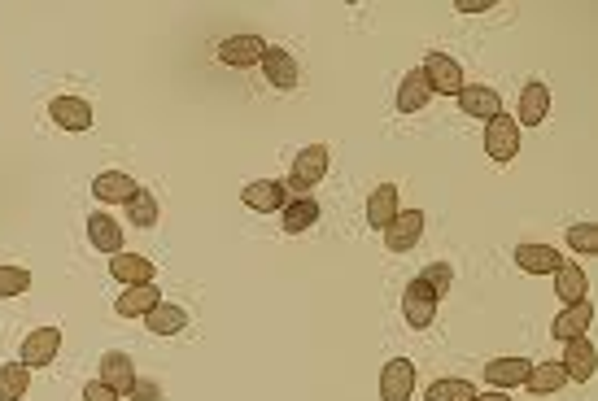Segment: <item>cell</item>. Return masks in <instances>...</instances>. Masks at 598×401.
I'll list each match as a JSON object with an SVG mask.
<instances>
[{"instance_id":"6da1fadb","label":"cell","mask_w":598,"mask_h":401,"mask_svg":"<svg viewBox=\"0 0 598 401\" xmlns=\"http://www.w3.org/2000/svg\"><path fill=\"white\" fill-rule=\"evenodd\" d=\"M332 166V153L328 144H310V149H302L293 157V175H289V192L293 197H306V192H315V184L328 175Z\"/></svg>"},{"instance_id":"7a4b0ae2","label":"cell","mask_w":598,"mask_h":401,"mask_svg":"<svg viewBox=\"0 0 598 401\" xmlns=\"http://www.w3.org/2000/svg\"><path fill=\"white\" fill-rule=\"evenodd\" d=\"M437 301H441V297L424 284V279H411V284H406V293H402V319H406V327H411V332H424V327H433Z\"/></svg>"},{"instance_id":"3957f363","label":"cell","mask_w":598,"mask_h":401,"mask_svg":"<svg viewBox=\"0 0 598 401\" xmlns=\"http://www.w3.org/2000/svg\"><path fill=\"white\" fill-rule=\"evenodd\" d=\"M485 153H489V162H498V166H507L511 157L520 153V123L516 118H507V114L489 118L485 123Z\"/></svg>"},{"instance_id":"277c9868","label":"cell","mask_w":598,"mask_h":401,"mask_svg":"<svg viewBox=\"0 0 598 401\" xmlns=\"http://www.w3.org/2000/svg\"><path fill=\"white\" fill-rule=\"evenodd\" d=\"M415 384H420L415 362L411 358H389L385 371H380V401H411Z\"/></svg>"},{"instance_id":"5b68a950","label":"cell","mask_w":598,"mask_h":401,"mask_svg":"<svg viewBox=\"0 0 598 401\" xmlns=\"http://www.w3.org/2000/svg\"><path fill=\"white\" fill-rule=\"evenodd\" d=\"M97 380H101L105 388H114L118 397H127V393H136V388H140L136 362H131L123 349H110V354L101 358V375H97Z\"/></svg>"},{"instance_id":"8992f818","label":"cell","mask_w":598,"mask_h":401,"mask_svg":"<svg viewBox=\"0 0 598 401\" xmlns=\"http://www.w3.org/2000/svg\"><path fill=\"white\" fill-rule=\"evenodd\" d=\"M420 70H424V79H428V88H433V92H441V96H459V88H463V70H459V62H454L450 53H428Z\"/></svg>"},{"instance_id":"52a82bcc","label":"cell","mask_w":598,"mask_h":401,"mask_svg":"<svg viewBox=\"0 0 598 401\" xmlns=\"http://www.w3.org/2000/svg\"><path fill=\"white\" fill-rule=\"evenodd\" d=\"M57 349H62V327H35V332L22 340L18 362L22 367H49L57 358Z\"/></svg>"},{"instance_id":"ba28073f","label":"cell","mask_w":598,"mask_h":401,"mask_svg":"<svg viewBox=\"0 0 598 401\" xmlns=\"http://www.w3.org/2000/svg\"><path fill=\"white\" fill-rule=\"evenodd\" d=\"M564 375L568 380H577V384H590L594 380V371H598V349H594V340L590 336H577V340H568V349H564Z\"/></svg>"},{"instance_id":"9c48e42d","label":"cell","mask_w":598,"mask_h":401,"mask_svg":"<svg viewBox=\"0 0 598 401\" xmlns=\"http://www.w3.org/2000/svg\"><path fill=\"white\" fill-rule=\"evenodd\" d=\"M289 197H293V192H289V184H280V179H254V184H245V192H241V201L254 214L284 210V201H289Z\"/></svg>"},{"instance_id":"30bf717a","label":"cell","mask_w":598,"mask_h":401,"mask_svg":"<svg viewBox=\"0 0 598 401\" xmlns=\"http://www.w3.org/2000/svg\"><path fill=\"white\" fill-rule=\"evenodd\" d=\"M459 109L468 118H481V123H489V118L502 114V96L489 88V83H463V88H459Z\"/></svg>"},{"instance_id":"8fae6325","label":"cell","mask_w":598,"mask_h":401,"mask_svg":"<svg viewBox=\"0 0 598 401\" xmlns=\"http://www.w3.org/2000/svg\"><path fill=\"white\" fill-rule=\"evenodd\" d=\"M258 66L267 70V83H271V88H280V92H293L297 79H302V70H297L293 53H284L280 44H267V53H262Z\"/></svg>"},{"instance_id":"7c38bea8","label":"cell","mask_w":598,"mask_h":401,"mask_svg":"<svg viewBox=\"0 0 598 401\" xmlns=\"http://www.w3.org/2000/svg\"><path fill=\"white\" fill-rule=\"evenodd\" d=\"M424 236V214L420 210H398V218L385 227V245L393 253H411Z\"/></svg>"},{"instance_id":"4fadbf2b","label":"cell","mask_w":598,"mask_h":401,"mask_svg":"<svg viewBox=\"0 0 598 401\" xmlns=\"http://www.w3.org/2000/svg\"><path fill=\"white\" fill-rule=\"evenodd\" d=\"M49 118L62 131H88L92 127V105L83 96H53L49 101Z\"/></svg>"},{"instance_id":"5bb4252c","label":"cell","mask_w":598,"mask_h":401,"mask_svg":"<svg viewBox=\"0 0 598 401\" xmlns=\"http://www.w3.org/2000/svg\"><path fill=\"white\" fill-rule=\"evenodd\" d=\"M262 53H267V44L258 40V35H232V40L219 44V62L232 66V70H245V66H258Z\"/></svg>"},{"instance_id":"9a60e30c","label":"cell","mask_w":598,"mask_h":401,"mask_svg":"<svg viewBox=\"0 0 598 401\" xmlns=\"http://www.w3.org/2000/svg\"><path fill=\"white\" fill-rule=\"evenodd\" d=\"M136 192H140V184L127 175V170H105V175L92 179V197L105 201V205H127Z\"/></svg>"},{"instance_id":"2e32d148","label":"cell","mask_w":598,"mask_h":401,"mask_svg":"<svg viewBox=\"0 0 598 401\" xmlns=\"http://www.w3.org/2000/svg\"><path fill=\"white\" fill-rule=\"evenodd\" d=\"M590 323H594V306H590V297H585V301H577V306H568V310L555 314V323H550V336L568 345V340H577V336L590 332Z\"/></svg>"},{"instance_id":"e0dca14e","label":"cell","mask_w":598,"mask_h":401,"mask_svg":"<svg viewBox=\"0 0 598 401\" xmlns=\"http://www.w3.org/2000/svg\"><path fill=\"white\" fill-rule=\"evenodd\" d=\"M546 114H550V88H546L542 79H529V83L520 88V118H516V123L542 127Z\"/></svg>"},{"instance_id":"ac0fdd59","label":"cell","mask_w":598,"mask_h":401,"mask_svg":"<svg viewBox=\"0 0 598 401\" xmlns=\"http://www.w3.org/2000/svg\"><path fill=\"white\" fill-rule=\"evenodd\" d=\"M315 223H319V201H315V197H289V201H284L280 227H284L289 236H302V232H310Z\"/></svg>"},{"instance_id":"d6986e66","label":"cell","mask_w":598,"mask_h":401,"mask_svg":"<svg viewBox=\"0 0 598 401\" xmlns=\"http://www.w3.org/2000/svg\"><path fill=\"white\" fill-rule=\"evenodd\" d=\"M433 101V88H428V79H424V70H406L402 83H398V114H420V109Z\"/></svg>"},{"instance_id":"ffe728a7","label":"cell","mask_w":598,"mask_h":401,"mask_svg":"<svg viewBox=\"0 0 598 401\" xmlns=\"http://www.w3.org/2000/svg\"><path fill=\"white\" fill-rule=\"evenodd\" d=\"M158 301H162L158 284H136V288H123V293L114 297V310L123 314V319H145Z\"/></svg>"},{"instance_id":"44dd1931","label":"cell","mask_w":598,"mask_h":401,"mask_svg":"<svg viewBox=\"0 0 598 401\" xmlns=\"http://www.w3.org/2000/svg\"><path fill=\"white\" fill-rule=\"evenodd\" d=\"M153 266L149 258H140V253H114L110 258V275L118 279V284H127V288H136V284H153Z\"/></svg>"},{"instance_id":"7402d4cb","label":"cell","mask_w":598,"mask_h":401,"mask_svg":"<svg viewBox=\"0 0 598 401\" xmlns=\"http://www.w3.org/2000/svg\"><path fill=\"white\" fill-rule=\"evenodd\" d=\"M516 266L524 275H555L559 266H564V258H559V249H550V245H520Z\"/></svg>"},{"instance_id":"603a6c76","label":"cell","mask_w":598,"mask_h":401,"mask_svg":"<svg viewBox=\"0 0 598 401\" xmlns=\"http://www.w3.org/2000/svg\"><path fill=\"white\" fill-rule=\"evenodd\" d=\"M145 327H149L153 336H175V332H184V327H188V310L162 297L158 306H153V310L145 314Z\"/></svg>"},{"instance_id":"cb8c5ba5","label":"cell","mask_w":598,"mask_h":401,"mask_svg":"<svg viewBox=\"0 0 598 401\" xmlns=\"http://www.w3.org/2000/svg\"><path fill=\"white\" fill-rule=\"evenodd\" d=\"M555 297L564 301V306H577V301L590 297V279H585V271L577 262H564L555 271Z\"/></svg>"},{"instance_id":"d4e9b609","label":"cell","mask_w":598,"mask_h":401,"mask_svg":"<svg viewBox=\"0 0 598 401\" xmlns=\"http://www.w3.org/2000/svg\"><path fill=\"white\" fill-rule=\"evenodd\" d=\"M393 218H398V188H393V184H380L372 197H367V227L385 232Z\"/></svg>"},{"instance_id":"484cf974","label":"cell","mask_w":598,"mask_h":401,"mask_svg":"<svg viewBox=\"0 0 598 401\" xmlns=\"http://www.w3.org/2000/svg\"><path fill=\"white\" fill-rule=\"evenodd\" d=\"M88 240H92V249L97 253H123V227L114 223L110 214H92L88 218Z\"/></svg>"},{"instance_id":"4316f807","label":"cell","mask_w":598,"mask_h":401,"mask_svg":"<svg viewBox=\"0 0 598 401\" xmlns=\"http://www.w3.org/2000/svg\"><path fill=\"white\" fill-rule=\"evenodd\" d=\"M568 384V375L559 362H529V375H524V388L537 397H546V393H559V388Z\"/></svg>"},{"instance_id":"83f0119b","label":"cell","mask_w":598,"mask_h":401,"mask_svg":"<svg viewBox=\"0 0 598 401\" xmlns=\"http://www.w3.org/2000/svg\"><path fill=\"white\" fill-rule=\"evenodd\" d=\"M524 375H529V362L524 358H494L485 367V380H489V388H516V384H524Z\"/></svg>"},{"instance_id":"f1b7e54d","label":"cell","mask_w":598,"mask_h":401,"mask_svg":"<svg viewBox=\"0 0 598 401\" xmlns=\"http://www.w3.org/2000/svg\"><path fill=\"white\" fill-rule=\"evenodd\" d=\"M476 384L463 380V375H446V380H433L424 388V401H472Z\"/></svg>"},{"instance_id":"f546056e","label":"cell","mask_w":598,"mask_h":401,"mask_svg":"<svg viewBox=\"0 0 598 401\" xmlns=\"http://www.w3.org/2000/svg\"><path fill=\"white\" fill-rule=\"evenodd\" d=\"M31 388V367H22V362H5L0 367V401H22Z\"/></svg>"},{"instance_id":"4dcf8cb0","label":"cell","mask_w":598,"mask_h":401,"mask_svg":"<svg viewBox=\"0 0 598 401\" xmlns=\"http://www.w3.org/2000/svg\"><path fill=\"white\" fill-rule=\"evenodd\" d=\"M127 218L131 227H140V232H149V227H158V201H153V192L140 188L136 197L127 201Z\"/></svg>"},{"instance_id":"1f68e13d","label":"cell","mask_w":598,"mask_h":401,"mask_svg":"<svg viewBox=\"0 0 598 401\" xmlns=\"http://www.w3.org/2000/svg\"><path fill=\"white\" fill-rule=\"evenodd\" d=\"M568 249L581 253V258H594L598 253V227L594 223H572L568 227Z\"/></svg>"},{"instance_id":"d6a6232c","label":"cell","mask_w":598,"mask_h":401,"mask_svg":"<svg viewBox=\"0 0 598 401\" xmlns=\"http://www.w3.org/2000/svg\"><path fill=\"white\" fill-rule=\"evenodd\" d=\"M31 288V271L27 266H0V301L5 297H22Z\"/></svg>"},{"instance_id":"836d02e7","label":"cell","mask_w":598,"mask_h":401,"mask_svg":"<svg viewBox=\"0 0 598 401\" xmlns=\"http://www.w3.org/2000/svg\"><path fill=\"white\" fill-rule=\"evenodd\" d=\"M420 279H424L428 288H433L437 297H446V293H450V284H454V266H450V262H433V266H428V271H424Z\"/></svg>"},{"instance_id":"e575fe53","label":"cell","mask_w":598,"mask_h":401,"mask_svg":"<svg viewBox=\"0 0 598 401\" xmlns=\"http://www.w3.org/2000/svg\"><path fill=\"white\" fill-rule=\"evenodd\" d=\"M83 401H123V397H118L114 388H105L101 380H88L83 384Z\"/></svg>"},{"instance_id":"d590c367","label":"cell","mask_w":598,"mask_h":401,"mask_svg":"<svg viewBox=\"0 0 598 401\" xmlns=\"http://www.w3.org/2000/svg\"><path fill=\"white\" fill-rule=\"evenodd\" d=\"M485 9H489V0H463L459 14H485Z\"/></svg>"},{"instance_id":"8d00e7d4","label":"cell","mask_w":598,"mask_h":401,"mask_svg":"<svg viewBox=\"0 0 598 401\" xmlns=\"http://www.w3.org/2000/svg\"><path fill=\"white\" fill-rule=\"evenodd\" d=\"M472 401H511L507 393H502V388H494V393H476Z\"/></svg>"}]
</instances>
